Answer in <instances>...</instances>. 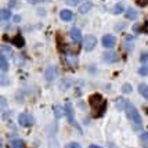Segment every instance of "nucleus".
<instances>
[{"mask_svg": "<svg viewBox=\"0 0 148 148\" xmlns=\"http://www.w3.org/2000/svg\"><path fill=\"white\" fill-rule=\"evenodd\" d=\"M89 104L93 108V112H94V116H101L105 112V108H107V103L104 101L103 96L100 94H91L89 97Z\"/></svg>", "mask_w": 148, "mask_h": 148, "instance_id": "1", "label": "nucleus"}, {"mask_svg": "<svg viewBox=\"0 0 148 148\" xmlns=\"http://www.w3.org/2000/svg\"><path fill=\"white\" fill-rule=\"evenodd\" d=\"M126 114H127V118L132 121V125L134 126V130H141L143 129V119L138 111L132 103H127V107H126Z\"/></svg>", "mask_w": 148, "mask_h": 148, "instance_id": "2", "label": "nucleus"}, {"mask_svg": "<svg viewBox=\"0 0 148 148\" xmlns=\"http://www.w3.org/2000/svg\"><path fill=\"white\" fill-rule=\"evenodd\" d=\"M64 110H65V115H66V119H68V122L71 123L72 126H75V127H77V123L76 121H75V114H73V107H72V104L71 103H66L65 104V107H64Z\"/></svg>", "mask_w": 148, "mask_h": 148, "instance_id": "3", "label": "nucleus"}, {"mask_svg": "<svg viewBox=\"0 0 148 148\" xmlns=\"http://www.w3.org/2000/svg\"><path fill=\"white\" fill-rule=\"evenodd\" d=\"M18 122L21 126H24V127H29V126H32L33 123V118L29 114H21L18 116Z\"/></svg>", "mask_w": 148, "mask_h": 148, "instance_id": "4", "label": "nucleus"}, {"mask_svg": "<svg viewBox=\"0 0 148 148\" xmlns=\"http://www.w3.org/2000/svg\"><path fill=\"white\" fill-rule=\"evenodd\" d=\"M97 45V39L93 36V35H89V36H86L84 39V49L87 50V51H91Z\"/></svg>", "mask_w": 148, "mask_h": 148, "instance_id": "5", "label": "nucleus"}, {"mask_svg": "<svg viewBox=\"0 0 148 148\" xmlns=\"http://www.w3.org/2000/svg\"><path fill=\"white\" fill-rule=\"evenodd\" d=\"M115 43H116V39L112 35H105L103 38V46L107 47V49H112L115 46Z\"/></svg>", "mask_w": 148, "mask_h": 148, "instance_id": "6", "label": "nucleus"}, {"mask_svg": "<svg viewBox=\"0 0 148 148\" xmlns=\"http://www.w3.org/2000/svg\"><path fill=\"white\" fill-rule=\"evenodd\" d=\"M56 76H57V68L56 66H49L47 71L45 72V79L47 82H51V80H54Z\"/></svg>", "mask_w": 148, "mask_h": 148, "instance_id": "7", "label": "nucleus"}, {"mask_svg": "<svg viewBox=\"0 0 148 148\" xmlns=\"http://www.w3.org/2000/svg\"><path fill=\"white\" fill-rule=\"evenodd\" d=\"M69 35H71V39L75 43H80V42H82V32H80V29H77L76 26L72 28Z\"/></svg>", "mask_w": 148, "mask_h": 148, "instance_id": "8", "label": "nucleus"}, {"mask_svg": "<svg viewBox=\"0 0 148 148\" xmlns=\"http://www.w3.org/2000/svg\"><path fill=\"white\" fill-rule=\"evenodd\" d=\"M91 7H93V3H91L90 0H87V1H84V3H82V4H79L77 11H79L80 14H87L91 10Z\"/></svg>", "mask_w": 148, "mask_h": 148, "instance_id": "9", "label": "nucleus"}, {"mask_svg": "<svg viewBox=\"0 0 148 148\" xmlns=\"http://www.w3.org/2000/svg\"><path fill=\"white\" fill-rule=\"evenodd\" d=\"M60 18L62 19V21H71V19L73 18V14H72L71 10H61Z\"/></svg>", "mask_w": 148, "mask_h": 148, "instance_id": "10", "label": "nucleus"}, {"mask_svg": "<svg viewBox=\"0 0 148 148\" xmlns=\"http://www.w3.org/2000/svg\"><path fill=\"white\" fill-rule=\"evenodd\" d=\"M137 17H138V13H137V10H136V8L129 7V8L126 10V18H127V19L134 21V19H137Z\"/></svg>", "mask_w": 148, "mask_h": 148, "instance_id": "11", "label": "nucleus"}, {"mask_svg": "<svg viewBox=\"0 0 148 148\" xmlns=\"http://www.w3.org/2000/svg\"><path fill=\"white\" fill-rule=\"evenodd\" d=\"M0 69H1V72L8 71V61H7L4 54H1V57H0Z\"/></svg>", "mask_w": 148, "mask_h": 148, "instance_id": "12", "label": "nucleus"}, {"mask_svg": "<svg viewBox=\"0 0 148 148\" xmlns=\"http://www.w3.org/2000/svg\"><path fill=\"white\" fill-rule=\"evenodd\" d=\"M115 103H116V108L118 110H126V107H127V101L125 98H121V97L116 98Z\"/></svg>", "mask_w": 148, "mask_h": 148, "instance_id": "13", "label": "nucleus"}, {"mask_svg": "<svg viewBox=\"0 0 148 148\" xmlns=\"http://www.w3.org/2000/svg\"><path fill=\"white\" fill-rule=\"evenodd\" d=\"M53 111H54V115H56V118H61V116L65 114V110L62 108V107H60V105H56V107H53Z\"/></svg>", "mask_w": 148, "mask_h": 148, "instance_id": "14", "label": "nucleus"}, {"mask_svg": "<svg viewBox=\"0 0 148 148\" xmlns=\"http://www.w3.org/2000/svg\"><path fill=\"white\" fill-rule=\"evenodd\" d=\"M138 91H140V94H141L144 98L148 100V86L147 84H144V83L138 84Z\"/></svg>", "mask_w": 148, "mask_h": 148, "instance_id": "15", "label": "nucleus"}, {"mask_svg": "<svg viewBox=\"0 0 148 148\" xmlns=\"http://www.w3.org/2000/svg\"><path fill=\"white\" fill-rule=\"evenodd\" d=\"M104 58H105L107 62H115L116 60H118V56H116L115 53H105Z\"/></svg>", "mask_w": 148, "mask_h": 148, "instance_id": "16", "label": "nucleus"}, {"mask_svg": "<svg viewBox=\"0 0 148 148\" xmlns=\"http://www.w3.org/2000/svg\"><path fill=\"white\" fill-rule=\"evenodd\" d=\"M11 148H24V141L21 138H14L11 141Z\"/></svg>", "mask_w": 148, "mask_h": 148, "instance_id": "17", "label": "nucleus"}, {"mask_svg": "<svg viewBox=\"0 0 148 148\" xmlns=\"http://www.w3.org/2000/svg\"><path fill=\"white\" fill-rule=\"evenodd\" d=\"M0 15H1V19H4V21H6V19H10L11 18V11H10L8 8H3Z\"/></svg>", "mask_w": 148, "mask_h": 148, "instance_id": "18", "label": "nucleus"}, {"mask_svg": "<svg viewBox=\"0 0 148 148\" xmlns=\"http://www.w3.org/2000/svg\"><path fill=\"white\" fill-rule=\"evenodd\" d=\"M11 42H13V43L17 46V47H22V46H24V43H25V42H24V39L21 38V36H15V38H14Z\"/></svg>", "mask_w": 148, "mask_h": 148, "instance_id": "19", "label": "nucleus"}, {"mask_svg": "<svg viewBox=\"0 0 148 148\" xmlns=\"http://www.w3.org/2000/svg\"><path fill=\"white\" fill-rule=\"evenodd\" d=\"M123 10H125L123 4H122V3H118V4H116V6L114 7V10H112V11H114V14H116V15H118V14L123 13Z\"/></svg>", "mask_w": 148, "mask_h": 148, "instance_id": "20", "label": "nucleus"}, {"mask_svg": "<svg viewBox=\"0 0 148 148\" xmlns=\"http://www.w3.org/2000/svg\"><path fill=\"white\" fill-rule=\"evenodd\" d=\"M82 1L84 3V0H65V3H66V4H69V6H76V4L82 3Z\"/></svg>", "mask_w": 148, "mask_h": 148, "instance_id": "21", "label": "nucleus"}, {"mask_svg": "<svg viewBox=\"0 0 148 148\" xmlns=\"http://www.w3.org/2000/svg\"><path fill=\"white\" fill-rule=\"evenodd\" d=\"M140 140H141L143 144H145V143H148V132H145V133H143V134L140 136Z\"/></svg>", "mask_w": 148, "mask_h": 148, "instance_id": "22", "label": "nucleus"}, {"mask_svg": "<svg viewBox=\"0 0 148 148\" xmlns=\"http://www.w3.org/2000/svg\"><path fill=\"white\" fill-rule=\"evenodd\" d=\"M122 90H123V93H132V86L130 84H123V87H122Z\"/></svg>", "mask_w": 148, "mask_h": 148, "instance_id": "23", "label": "nucleus"}, {"mask_svg": "<svg viewBox=\"0 0 148 148\" xmlns=\"http://www.w3.org/2000/svg\"><path fill=\"white\" fill-rule=\"evenodd\" d=\"M65 148H80V144H77V143H69V144H66Z\"/></svg>", "mask_w": 148, "mask_h": 148, "instance_id": "24", "label": "nucleus"}, {"mask_svg": "<svg viewBox=\"0 0 148 148\" xmlns=\"http://www.w3.org/2000/svg\"><path fill=\"white\" fill-rule=\"evenodd\" d=\"M31 4H38V3H43V1H50V0H26Z\"/></svg>", "mask_w": 148, "mask_h": 148, "instance_id": "25", "label": "nucleus"}, {"mask_svg": "<svg viewBox=\"0 0 148 148\" xmlns=\"http://www.w3.org/2000/svg\"><path fill=\"white\" fill-rule=\"evenodd\" d=\"M138 73H140V75H148V68H145V66H143V68H140V71H138Z\"/></svg>", "mask_w": 148, "mask_h": 148, "instance_id": "26", "label": "nucleus"}, {"mask_svg": "<svg viewBox=\"0 0 148 148\" xmlns=\"http://www.w3.org/2000/svg\"><path fill=\"white\" fill-rule=\"evenodd\" d=\"M147 60H148V51H145L141 54V62H145Z\"/></svg>", "mask_w": 148, "mask_h": 148, "instance_id": "27", "label": "nucleus"}, {"mask_svg": "<svg viewBox=\"0 0 148 148\" xmlns=\"http://www.w3.org/2000/svg\"><path fill=\"white\" fill-rule=\"evenodd\" d=\"M18 4H17V0H11V4H10V7H17Z\"/></svg>", "mask_w": 148, "mask_h": 148, "instance_id": "28", "label": "nucleus"}, {"mask_svg": "<svg viewBox=\"0 0 148 148\" xmlns=\"http://www.w3.org/2000/svg\"><path fill=\"white\" fill-rule=\"evenodd\" d=\"M14 21H15V22H19V21H21V17H19V15H15V17H14Z\"/></svg>", "mask_w": 148, "mask_h": 148, "instance_id": "29", "label": "nucleus"}, {"mask_svg": "<svg viewBox=\"0 0 148 148\" xmlns=\"http://www.w3.org/2000/svg\"><path fill=\"white\" fill-rule=\"evenodd\" d=\"M90 148H103V147H100V145H90Z\"/></svg>", "mask_w": 148, "mask_h": 148, "instance_id": "30", "label": "nucleus"}, {"mask_svg": "<svg viewBox=\"0 0 148 148\" xmlns=\"http://www.w3.org/2000/svg\"><path fill=\"white\" fill-rule=\"evenodd\" d=\"M145 112H147V114H148V108H147V110H145Z\"/></svg>", "mask_w": 148, "mask_h": 148, "instance_id": "31", "label": "nucleus"}]
</instances>
